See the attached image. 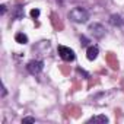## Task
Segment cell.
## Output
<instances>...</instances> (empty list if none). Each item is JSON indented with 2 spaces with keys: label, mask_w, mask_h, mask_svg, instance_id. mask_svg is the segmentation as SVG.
<instances>
[{
  "label": "cell",
  "mask_w": 124,
  "mask_h": 124,
  "mask_svg": "<svg viewBox=\"0 0 124 124\" xmlns=\"http://www.w3.org/2000/svg\"><path fill=\"white\" fill-rule=\"evenodd\" d=\"M69 18H70V21H73L75 23H85V22H88V19H89V13H88V10L83 9V8H75V9H72V10L69 12Z\"/></svg>",
  "instance_id": "1"
},
{
  "label": "cell",
  "mask_w": 124,
  "mask_h": 124,
  "mask_svg": "<svg viewBox=\"0 0 124 124\" xmlns=\"http://www.w3.org/2000/svg\"><path fill=\"white\" fill-rule=\"evenodd\" d=\"M57 51H58V55H60L61 58H63L64 61H73V60L76 58V54H75V51H73L72 48L66 47V45H58Z\"/></svg>",
  "instance_id": "2"
},
{
  "label": "cell",
  "mask_w": 124,
  "mask_h": 124,
  "mask_svg": "<svg viewBox=\"0 0 124 124\" xmlns=\"http://www.w3.org/2000/svg\"><path fill=\"white\" fill-rule=\"evenodd\" d=\"M26 69H28V72L31 75H39L42 72V69H44V63L41 60H31L28 63V66H26Z\"/></svg>",
  "instance_id": "3"
},
{
  "label": "cell",
  "mask_w": 124,
  "mask_h": 124,
  "mask_svg": "<svg viewBox=\"0 0 124 124\" xmlns=\"http://www.w3.org/2000/svg\"><path fill=\"white\" fill-rule=\"evenodd\" d=\"M88 31L95 37V38H102L105 35V28L101 25V23H91Z\"/></svg>",
  "instance_id": "4"
},
{
  "label": "cell",
  "mask_w": 124,
  "mask_h": 124,
  "mask_svg": "<svg viewBox=\"0 0 124 124\" xmlns=\"http://www.w3.org/2000/svg\"><path fill=\"white\" fill-rule=\"evenodd\" d=\"M98 54H99V48H98L96 45H89V47H88V51H86V57H88V60L93 61V60L98 57Z\"/></svg>",
  "instance_id": "5"
},
{
  "label": "cell",
  "mask_w": 124,
  "mask_h": 124,
  "mask_svg": "<svg viewBox=\"0 0 124 124\" xmlns=\"http://www.w3.org/2000/svg\"><path fill=\"white\" fill-rule=\"evenodd\" d=\"M109 22L114 26H123L124 25V16L123 15H111Z\"/></svg>",
  "instance_id": "6"
},
{
  "label": "cell",
  "mask_w": 124,
  "mask_h": 124,
  "mask_svg": "<svg viewBox=\"0 0 124 124\" xmlns=\"http://www.w3.org/2000/svg\"><path fill=\"white\" fill-rule=\"evenodd\" d=\"M109 120H108V117H105V115H93V117H91L89 120H88V123H102V124H105V123H108Z\"/></svg>",
  "instance_id": "7"
},
{
  "label": "cell",
  "mask_w": 124,
  "mask_h": 124,
  "mask_svg": "<svg viewBox=\"0 0 124 124\" xmlns=\"http://www.w3.org/2000/svg\"><path fill=\"white\" fill-rule=\"evenodd\" d=\"M15 41H16L18 44H26V42H28V37H26L23 32H18V34L15 35Z\"/></svg>",
  "instance_id": "8"
},
{
  "label": "cell",
  "mask_w": 124,
  "mask_h": 124,
  "mask_svg": "<svg viewBox=\"0 0 124 124\" xmlns=\"http://www.w3.org/2000/svg\"><path fill=\"white\" fill-rule=\"evenodd\" d=\"M13 16H15L16 19H22V18H23V8H22V6H16V8L13 9Z\"/></svg>",
  "instance_id": "9"
},
{
  "label": "cell",
  "mask_w": 124,
  "mask_h": 124,
  "mask_svg": "<svg viewBox=\"0 0 124 124\" xmlns=\"http://www.w3.org/2000/svg\"><path fill=\"white\" fill-rule=\"evenodd\" d=\"M38 16H39V9H32L31 10V18L32 19H37Z\"/></svg>",
  "instance_id": "10"
},
{
  "label": "cell",
  "mask_w": 124,
  "mask_h": 124,
  "mask_svg": "<svg viewBox=\"0 0 124 124\" xmlns=\"http://www.w3.org/2000/svg\"><path fill=\"white\" fill-rule=\"evenodd\" d=\"M80 44H82L83 47H86V45L89 44V39H88L86 37H83V35H82V37H80Z\"/></svg>",
  "instance_id": "11"
},
{
  "label": "cell",
  "mask_w": 124,
  "mask_h": 124,
  "mask_svg": "<svg viewBox=\"0 0 124 124\" xmlns=\"http://www.w3.org/2000/svg\"><path fill=\"white\" fill-rule=\"evenodd\" d=\"M22 123H35V118L34 117H25L22 120Z\"/></svg>",
  "instance_id": "12"
},
{
  "label": "cell",
  "mask_w": 124,
  "mask_h": 124,
  "mask_svg": "<svg viewBox=\"0 0 124 124\" xmlns=\"http://www.w3.org/2000/svg\"><path fill=\"white\" fill-rule=\"evenodd\" d=\"M0 8H2V15H5V13H6V10H8L6 5H2V6H0Z\"/></svg>",
  "instance_id": "13"
},
{
  "label": "cell",
  "mask_w": 124,
  "mask_h": 124,
  "mask_svg": "<svg viewBox=\"0 0 124 124\" xmlns=\"http://www.w3.org/2000/svg\"><path fill=\"white\" fill-rule=\"evenodd\" d=\"M5 95H6V88L3 86V91H2V96H5Z\"/></svg>",
  "instance_id": "14"
}]
</instances>
